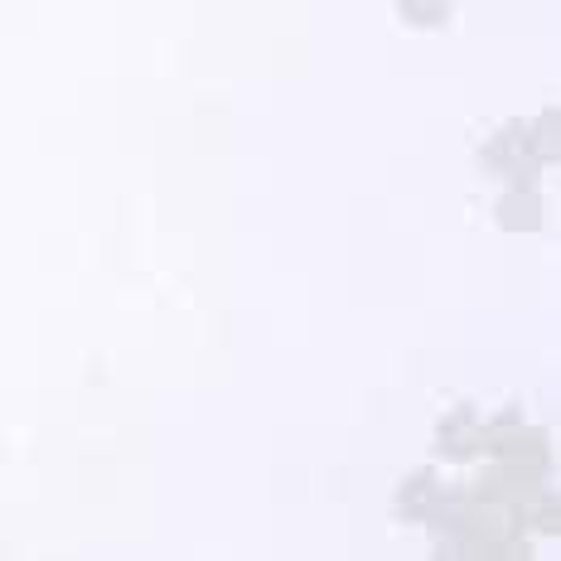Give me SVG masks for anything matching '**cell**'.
I'll return each mask as SVG.
<instances>
[{
	"label": "cell",
	"instance_id": "6da1fadb",
	"mask_svg": "<svg viewBox=\"0 0 561 561\" xmlns=\"http://www.w3.org/2000/svg\"><path fill=\"white\" fill-rule=\"evenodd\" d=\"M479 170L484 174H499L504 184H537L542 180V165L533 160V150H528V126L523 122H508V126H499L494 136L479 146Z\"/></svg>",
	"mask_w": 561,
	"mask_h": 561
},
{
	"label": "cell",
	"instance_id": "7a4b0ae2",
	"mask_svg": "<svg viewBox=\"0 0 561 561\" xmlns=\"http://www.w3.org/2000/svg\"><path fill=\"white\" fill-rule=\"evenodd\" d=\"M479 446H484V416H479L470 402L450 407V412L436 421V431H431V450L446 465H470Z\"/></svg>",
	"mask_w": 561,
	"mask_h": 561
},
{
	"label": "cell",
	"instance_id": "3957f363",
	"mask_svg": "<svg viewBox=\"0 0 561 561\" xmlns=\"http://www.w3.org/2000/svg\"><path fill=\"white\" fill-rule=\"evenodd\" d=\"M489 460H499V465H508V470H523V474H542L552 470V440H547V431L542 426H513L504 440H494V446L484 450Z\"/></svg>",
	"mask_w": 561,
	"mask_h": 561
},
{
	"label": "cell",
	"instance_id": "277c9868",
	"mask_svg": "<svg viewBox=\"0 0 561 561\" xmlns=\"http://www.w3.org/2000/svg\"><path fill=\"white\" fill-rule=\"evenodd\" d=\"M494 224L504 232H537L542 228V190L537 184H504Z\"/></svg>",
	"mask_w": 561,
	"mask_h": 561
},
{
	"label": "cell",
	"instance_id": "5b68a950",
	"mask_svg": "<svg viewBox=\"0 0 561 561\" xmlns=\"http://www.w3.org/2000/svg\"><path fill=\"white\" fill-rule=\"evenodd\" d=\"M436 489H440L436 470H412L392 494V518L397 523H421L426 508H431V499H436Z\"/></svg>",
	"mask_w": 561,
	"mask_h": 561
},
{
	"label": "cell",
	"instance_id": "8992f818",
	"mask_svg": "<svg viewBox=\"0 0 561 561\" xmlns=\"http://www.w3.org/2000/svg\"><path fill=\"white\" fill-rule=\"evenodd\" d=\"M557 122H561V112H557V102L552 107H542L533 116V122H523L528 126V150H533V160L537 165H557V156H561V136H557Z\"/></svg>",
	"mask_w": 561,
	"mask_h": 561
},
{
	"label": "cell",
	"instance_id": "52a82bcc",
	"mask_svg": "<svg viewBox=\"0 0 561 561\" xmlns=\"http://www.w3.org/2000/svg\"><path fill=\"white\" fill-rule=\"evenodd\" d=\"M412 30H440L450 20V0H392Z\"/></svg>",
	"mask_w": 561,
	"mask_h": 561
}]
</instances>
